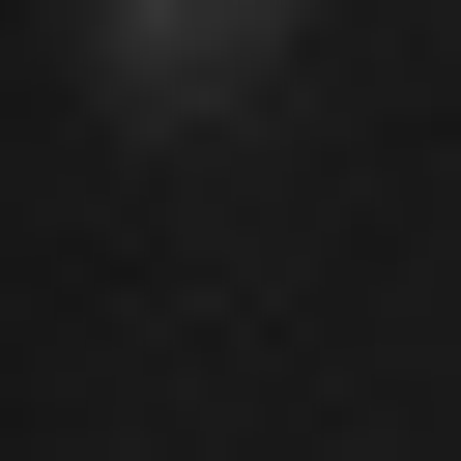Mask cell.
<instances>
[{"label":"cell","mask_w":461,"mask_h":461,"mask_svg":"<svg viewBox=\"0 0 461 461\" xmlns=\"http://www.w3.org/2000/svg\"><path fill=\"white\" fill-rule=\"evenodd\" d=\"M259 29H288V0H86V86H115V115H230Z\"/></svg>","instance_id":"1"}]
</instances>
